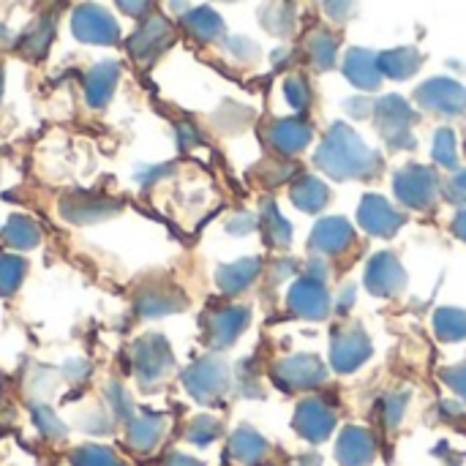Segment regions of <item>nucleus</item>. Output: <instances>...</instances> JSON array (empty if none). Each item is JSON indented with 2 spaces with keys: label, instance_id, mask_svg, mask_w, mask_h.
Wrapping results in <instances>:
<instances>
[{
  "label": "nucleus",
  "instance_id": "nucleus-22",
  "mask_svg": "<svg viewBox=\"0 0 466 466\" xmlns=\"http://www.w3.org/2000/svg\"><path fill=\"white\" fill-rule=\"evenodd\" d=\"M371 440H369V434L366 431H355V429H350L344 437H341V445H339V456H341V461L347 466H358L363 464V461H369L371 459Z\"/></svg>",
  "mask_w": 466,
  "mask_h": 466
},
{
  "label": "nucleus",
  "instance_id": "nucleus-14",
  "mask_svg": "<svg viewBox=\"0 0 466 466\" xmlns=\"http://www.w3.org/2000/svg\"><path fill=\"white\" fill-rule=\"evenodd\" d=\"M270 139H273V145H276L281 153H298L300 147L309 145L311 131H309V126H306L300 117H289V120H279V123L273 126Z\"/></svg>",
  "mask_w": 466,
  "mask_h": 466
},
{
  "label": "nucleus",
  "instance_id": "nucleus-16",
  "mask_svg": "<svg viewBox=\"0 0 466 466\" xmlns=\"http://www.w3.org/2000/svg\"><path fill=\"white\" fill-rule=\"evenodd\" d=\"M347 76H350L355 85L371 90V87L380 85V60H377L374 55L363 52V49H355V52H350V57H347Z\"/></svg>",
  "mask_w": 466,
  "mask_h": 466
},
{
  "label": "nucleus",
  "instance_id": "nucleus-18",
  "mask_svg": "<svg viewBox=\"0 0 466 466\" xmlns=\"http://www.w3.org/2000/svg\"><path fill=\"white\" fill-rule=\"evenodd\" d=\"M3 240L11 246V248H22V251H27V248H35L38 246V240H41V229H38V224L35 221H30V218H25V216H14L8 224H5V229H3Z\"/></svg>",
  "mask_w": 466,
  "mask_h": 466
},
{
  "label": "nucleus",
  "instance_id": "nucleus-26",
  "mask_svg": "<svg viewBox=\"0 0 466 466\" xmlns=\"http://www.w3.org/2000/svg\"><path fill=\"white\" fill-rule=\"evenodd\" d=\"M183 306V298L177 292H158V289H150L142 300H139V311L145 317H161V314H169L175 309Z\"/></svg>",
  "mask_w": 466,
  "mask_h": 466
},
{
  "label": "nucleus",
  "instance_id": "nucleus-24",
  "mask_svg": "<svg viewBox=\"0 0 466 466\" xmlns=\"http://www.w3.org/2000/svg\"><path fill=\"white\" fill-rule=\"evenodd\" d=\"M369 347H366V339L363 336H350V339H341L339 344H333V363L341 369V371H350L355 369L363 358H366Z\"/></svg>",
  "mask_w": 466,
  "mask_h": 466
},
{
  "label": "nucleus",
  "instance_id": "nucleus-15",
  "mask_svg": "<svg viewBox=\"0 0 466 466\" xmlns=\"http://www.w3.org/2000/svg\"><path fill=\"white\" fill-rule=\"evenodd\" d=\"M115 82H117V66L115 63H101L96 66L87 79H85V93H87V101L93 106H104L115 90Z\"/></svg>",
  "mask_w": 466,
  "mask_h": 466
},
{
  "label": "nucleus",
  "instance_id": "nucleus-7",
  "mask_svg": "<svg viewBox=\"0 0 466 466\" xmlns=\"http://www.w3.org/2000/svg\"><path fill=\"white\" fill-rule=\"evenodd\" d=\"M377 120H380V126H382V134H385V139L390 142V145H396V147H410L401 137H410V123H412V112H410V106L401 101V98H396V96H388V98H382L380 101V106H377Z\"/></svg>",
  "mask_w": 466,
  "mask_h": 466
},
{
  "label": "nucleus",
  "instance_id": "nucleus-36",
  "mask_svg": "<svg viewBox=\"0 0 466 466\" xmlns=\"http://www.w3.org/2000/svg\"><path fill=\"white\" fill-rule=\"evenodd\" d=\"M268 235H270V240H273V243H279V246H284V243L289 240V235H292L289 224L279 216V210H276V208H270V210H268Z\"/></svg>",
  "mask_w": 466,
  "mask_h": 466
},
{
  "label": "nucleus",
  "instance_id": "nucleus-6",
  "mask_svg": "<svg viewBox=\"0 0 466 466\" xmlns=\"http://www.w3.org/2000/svg\"><path fill=\"white\" fill-rule=\"evenodd\" d=\"M418 98L431 112L459 115L466 106V90L451 79H431L418 90Z\"/></svg>",
  "mask_w": 466,
  "mask_h": 466
},
{
  "label": "nucleus",
  "instance_id": "nucleus-12",
  "mask_svg": "<svg viewBox=\"0 0 466 466\" xmlns=\"http://www.w3.org/2000/svg\"><path fill=\"white\" fill-rule=\"evenodd\" d=\"M169 25L164 22V19H150L145 27H139L137 33H134V38H131V52L139 57V60H150L156 52H161L164 49V44L169 41Z\"/></svg>",
  "mask_w": 466,
  "mask_h": 466
},
{
  "label": "nucleus",
  "instance_id": "nucleus-3",
  "mask_svg": "<svg viewBox=\"0 0 466 466\" xmlns=\"http://www.w3.org/2000/svg\"><path fill=\"white\" fill-rule=\"evenodd\" d=\"M71 27L76 33V38L87 41V44H115L117 41V22L109 16L106 8H101L96 3L76 8Z\"/></svg>",
  "mask_w": 466,
  "mask_h": 466
},
{
  "label": "nucleus",
  "instance_id": "nucleus-2",
  "mask_svg": "<svg viewBox=\"0 0 466 466\" xmlns=\"http://www.w3.org/2000/svg\"><path fill=\"white\" fill-rule=\"evenodd\" d=\"M172 366V355L161 336H145L134 344V371L145 385H153L167 377Z\"/></svg>",
  "mask_w": 466,
  "mask_h": 466
},
{
  "label": "nucleus",
  "instance_id": "nucleus-34",
  "mask_svg": "<svg viewBox=\"0 0 466 466\" xmlns=\"http://www.w3.org/2000/svg\"><path fill=\"white\" fill-rule=\"evenodd\" d=\"M35 423H38V429H41V434H46L49 440H60V437H66V426L57 420V415L55 412H49L46 407H38L35 410Z\"/></svg>",
  "mask_w": 466,
  "mask_h": 466
},
{
  "label": "nucleus",
  "instance_id": "nucleus-5",
  "mask_svg": "<svg viewBox=\"0 0 466 466\" xmlns=\"http://www.w3.org/2000/svg\"><path fill=\"white\" fill-rule=\"evenodd\" d=\"M115 213H117V205L106 197L76 194V197H68L60 202V216L71 224H98Z\"/></svg>",
  "mask_w": 466,
  "mask_h": 466
},
{
  "label": "nucleus",
  "instance_id": "nucleus-43",
  "mask_svg": "<svg viewBox=\"0 0 466 466\" xmlns=\"http://www.w3.org/2000/svg\"><path fill=\"white\" fill-rule=\"evenodd\" d=\"M164 466H199L197 461H191V459H186V456H172L169 461Z\"/></svg>",
  "mask_w": 466,
  "mask_h": 466
},
{
  "label": "nucleus",
  "instance_id": "nucleus-38",
  "mask_svg": "<svg viewBox=\"0 0 466 466\" xmlns=\"http://www.w3.org/2000/svg\"><path fill=\"white\" fill-rule=\"evenodd\" d=\"M287 90H289V101L300 109V106H306V101H309V87H306V82L300 79V76H292L289 82H287Z\"/></svg>",
  "mask_w": 466,
  "mask_h": 466
},
{
  "label": "nucleus",
  "instance_id": "nucleus-32",
  "mask_svg": "<svg viewBox=\"0 0 466 466\" xmlns=\"http://www.w3.org/2000/svg\"><path fill=\"white\" fill-rule=\"evenodd\" d=\"M232 451H235L238 459L254 461V459L265 451V445H262V440H257L251 431H240V434H235V440H232Z\"/></svg>",
  "mask_w": 466,
  "mask_h": 466
},
{
  "label": "nucleus",
  "instance_id": "nucleus-9",
  "mask_svg": "<svg viewBox=\"0 0 466 466\" xmlns=\"http://www.w3.org/2000/svg\"><path fill=\"white\" fill-rule=\"evenodd\" d=\"M399 224H401V218L388 199H382V197H366L363 199V205H360V227L363 229L388 238L399 229Z\"/></svg>",
  "mask_w": 466,
  "mask_h": 466
},
{
  "label": "nucleus",
  "instance_id": "nucleus-10",
  "mask_svg": "<svg viewBox=\"0 0 466 466\" xmlns=\"http://www.w3.org/2000/svg\"><path fill=\"white\" fill-rule=\"evenodd\" d=\"M366 284L377 295H393V292H399L404 287V270H401V265L396 262L393 254H380L369 265Z\"/></svg>",
  "mask_w": 466,
  "mask_h": 466
},
{
  "label": "nucleus",
  "instance_id": "nucleus-13",
  "mask_svg": "<svg viewBox=\"0 0 466 466\" xmlns=\"http://www.w3.org/2000/svg\"><path fill=\"white\" fill-rule=\"evenodd\" d=\"M350 240H352V227L344 218H325L311 235V248L336 254V251L347 248Z\"/></svg>",
  "mask_w": 466,
  "mask_h": 466
},
{
  "label": "nucleus",
  "instance_id": "nucleus-1",
  "mask_svg": "<svg viewBox=\"0 0 466 466\" xmlns=\"http://www.w3.org/2000/svg\"><path fill=\"white\" fill-rule=\"evenodd\" d=\"M317 164L333 177H355L374 169V153L347 126H333L317 153Z\"/></svg>",
  "mask_w": 466,
  "mask_h": 466
},
{
  "label": "nucleus",
  "instance_id": "nucleus-19",
  "mask_svg": "<svg viewBox=\"0 0 466 466\" xmlns=\"http://www.w3.org/2000/svg\"><path fill=\"white\" fill-rule=\"evenodd\" d=\"M246 319H248L246 309H224V311H218V314L213 317V322H210L213 341H216V344H232V341L240 336Z\"/></svg>",
  "mask_w": 466,
  "mask_h": 466
},
{
  "label": "nucleus",
  "instance_id": "nucleus-21",
  "mask_svg": "<svg viewBox=\"0 0 466 466\" xmlns=\"http://www.w3.org/2000/svg\"><path fill=\"white\" fill-rule=\"evenodd\" d=\"M259 270V262L257 259H243V262H235V265H227L218 270V284L224 292H240L243 287H248L254 281Z\"/></svg>",
  "mask_w": 466,
  "mask_h": 466
},
{
  "label": "nucleus",
  "instance_id": "nucleus-20",
  "mask_svg": "<svg viewBox=\"0 0 466 466\" xmlns=\"http://www.w3.org/2000/svg\"><path fill=\"white\" fill-rule=\"evenodd\" d=\"M333 426V418L328 410H322L319 404L309 401L300 407V415H298V429L309 437V440H322Z\"/></svg>",
  "mask_w": 466,
  "mask_h": 466
},
{
  "label": "nucleus",
  "instance_id": "nucleus-30",
  "mask_svg": "<svg viewBox=\"0 0 466 466\" xmlns=\"http://www.w3.org/2000/svg\"><path fill=\"white\" fill-rule=\"evenodd\" d=\"M437 328L445 339H461L466 336V314L456 311V309H445L437 317Z\"/></svg>",
  "mask_w": 466,
  "mask_h": 466
},
{
  "label": "nucleus",
  "instance_id": "nucleus-28",
  "mask_svg": "<svg viewBox=\"0 0 466 466\" xmlns=\"http://www.w3.org/2000/svg\"><path fill=\"white\" fill-rule=\"evenodd\" d=\"M188 30H191L194 35H199V38L210 41V38H216V35L224 30V25H221V19H218V14H216V11H210V8H199V11L188 14Z\"/></svg>",
  "mask_w": 466,
  "mask_h": 466
},
{
  "label": "nucleus",
  "instance_id": "nucleus-29",
  "mask_svg": "<svg viewBox=\"0 0 466 466\" xmlns=\"http://www.w3.org/2000/svg\"><path fill=\"white\" fill-rule=\"evenodd\" d=\"M25 276V262L19 257H0V295H11Z\"/></svg>",
  "mask_w": 466,
  "mask_h": 466
},
{
  "label": "nucleus",
  "instance_id": "nucleus-35",
  "mask_svg": "<svg viewBox=\"0 0 466 466\" xmlns=\"http://www.w3.org/2000/svg\"><path fill=\"white\" fill-rule=\"evenodd\" d=\"M434 158H437L440 164H448V167H453V164H456V139H453V134H451V131H440V134H437Z\"/></svg>",
  "mask_w": 466,
  "mask_h": 466
},
{
  "label": "nucleus",
  "instance_id": "nucleus-37",
  "mask_svg": "<svg viewBox=\"0 0 466 466\" xmlns=\"http://www.w3.org/2000/svg\"><path fill=\"white\" fill-rule=\"evenodd\" d=\"M216 434H218V426L210 418H197L188 429V440L197 445H208Z\"/></svg>",
  "mask_w": 466,
  "mask_h": 466
},
{
  "label": "nucleus",
  "instance_id": "nucleus-41",
  "mask_svg": "<svg viewBox=\"0 0 466 466\" xmlns=\"http://www.w3.org/2000/svg\"><path fill=\"white\" fill-rule=\"evenodd\" d=\"M328 11L333 14V16H350V11H352V5H347V0H328Z\"/></svg>",
  "mask_w": 466,
  "mask_h": 466
},
{
  "label": "nucleus",
  "instance_id": "nucleus-31",
  "mask_svg": "<svg viewBox=\"0 0 466 466\" xmlns=\"http://www.w3.org/2000/svg\"><path fill=\"white\" fill-rule=\"evenodd\" d=\"M311 57L319 68H330L333 60H336V41L325 33L314 35L311 38Z\"/></svg>",
  "mask_w": 466,
  "mask_h": 466
},
{
  "label": "nucleus",
  "instance_id": "nucleus-11",
  "mask_svg": "<svg viewBox=\"0 0 466 466\" xmlns=\"http://www.w3.org/2000/svg\"><path fill=\"white\" fill-rule=\"evenodd\" d=\"M289 306L298 314H303V317H325V311H328V295H325V289L317 281L303 279V281H298L292 287Z\"/></svg>",
  "mask_w": 466,
  "mask_h": 466
},
{
  "label": "nucleus",
  "instance_id": "nucleus-27",
  "mask_svg": "<svg viewBox=\"0 0 466 466\" xmlns=\"http://www.w3.org/2000/svg\"><path fill=\"white\" fill-rule=\"evenodd\" d=\"M71 464L74 466H123V461H120L109 448H101V445H82V448H76V451H74Z\"/></svg>",
  "mask_w": 466,
  "mask_h": 466
},
{
  "label": "nucleus",
  "instance_id": "nucleus-4",
  "mask_svg": "<svg viewBox=\"0 0 466 466\" xmlns=\"http://www.w3.org/2000/svg\"><path fill=\"white\" fill-rule=\"evenodd\" d=\"M396 194L401 197L404 205H412V208L431 205L437 197V177L423 167H407L396 177Z\"/></svg>",
  "mask_w": 466,
  "mask_h": 466
},
{
  "label": "nucleus",
  "instance_id": "nucleus-39",
  "mask_svg": "<svg viewBox=\"0 0 466 466\" xmlns=\"http://www.w3.org/2000/svg\"><path fill=\"white\" fill-rule=\"evenodd\" d=\"M117 3H120V8H123L126 14L142 16V14L147 11V3H150V0H117Z\"/></svg>",
  "mask_w": 466,
  "mask_h": 466
},
{
  "label": "nucleus",
  "instance_id": "nucleus-40",
  "mask_svg": "<svg viewBox=\"0 0 466 466\" xmlns=\"http://www.w3.org/2000/svg\"><path fill=\"white\" fill-rule=\"evenodd\" d=\"M451 197L456 202H466V172H461L453 183H451Z\"/></svg>",
  "mask_w": 466,
  "mask_h": 466
},
{
  "label": "nucleus",
  "instance_id": "nucleus-17",
  "mask_svg": "<svg viewBox=\"0 0 466 466\" xmlns=\"http://www.w3.org/2000/svg\"><path fill=\"white\" fill-rule=\"evenodd\" d=\"M161 434H164V420L161 418H150V415L134 418L131 426H128V445L134 451H139V453H147V451H153L158 445Z\"/></svg>",
  "mask_w": 466,
  "mask_h": 466
},
{
  "label": "nucleus",
  "instance_id": "nucleus-44",
  "mask_svg": "<svg viewBox=\"0 0 466 466\" xmlns=\"http://www.w3.org/2000/svg\"><path fill=\"white\" fill-rule=\"evenodd\" d=\"M456 232H459V235L466 240V213L464 216H459V221H456Z\"/></svg>",
  "mask_w": 466,
  "mask_h": 466
},
{
  "label": "nucleus",
  "instance_id": "nucleus-25",
  "mask_svg": "<svg viewBox=\"0 0 466 466\" xmlns=\"http://www.w3.org/2000/svg\"><path fill=\"white\" fill-rule=\"evenodd\" d=\"M377 60H380V68H382L385 74H390V76H410V74H415V68H418V63H420L418 52L410 49V46H407V49L385 52V55H380Z\"/></svg>",
  "mask_w": 466,
  "mask_h": 466
},
{
  "label": "nucleus",
  "instance_id": "nucleus-23",
  "mask_svg": "<svg viewBox=\"0 0 466 466\" xmlns=\"http://www.w3.org/2000/svg\"><path fill=\"white\" fill-rule=\"evenodd\" d=\"M292 199L300 210H319L328 205V186L317 177H300L292 188Z\"/></svg>",
  "mask_w": 466,
  "mask_h": 466
},
{
  "label": "nucleus",
  "instance_id": "nucleus-33",
  "mask_svg": "<svg viewBox=\"0 0 466 466\" xmlns=\"http://www.w3.org/2000/svg\"><path fill=\"white\" fill-rule=\"evenodd\" d=\"M106 401H109V410H112V415L115 418H123V420H134V410H131V401H128V396H126V390L117 385V382H112L109 388H106Z\"/></svg>",
  "mask_w": 466,
  "mask_h": 466
},
{
  "label": "nucleus",
  "instance_id": "nucleus-42",
  "mask_svg": "<svg viewBox=\"0 0 466 466\" xmlns=\"http://www.w3.org/2000/svg\"><path fill=\"white\" fill-rule=\"evenodd\" d=\"M451 382H453V385H456V388H459V390L466 396V369H461L459 374H453V377H451Z\"/></svg>",
  "mask_w": 466,
  "mask_h": 466
},
{
  "label": "nucleus",
  "instance_id": "nucleus-8",
  "mask_svg": "<svg viewBox=\"0 0 466 466\" xmlns=\"http://www.w3.org/2000/svg\"><path fill=\"white\" fill-rule=\"evenodd\" d=\"M186 385L188 390L199 399V401H210L213 396H218L227 385V374L224 366L218 360H202L197 363L188 374H186Z\"/></svg>",
  "mask_w": 466,
  "mask_h": 466
}]
</instances>
